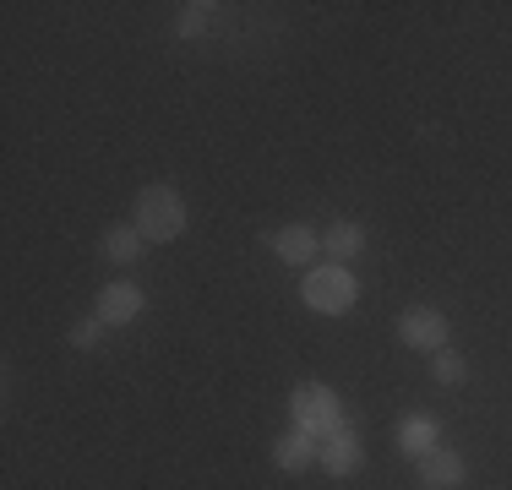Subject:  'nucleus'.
I'll return each instance as SVG.
<instances>
[{"label":"nucleus","instance_id":"nucleus-13","mask_svg":"<svg viewBox=\"0 0 512 490\" xmlns=\"http://www.w3.org/2000/svg\"><path fill=\"white\" fill-rule=\"evenodd\" d=\"M431 376L442 387H463V382H469V360H463L458 349H436L431 354Z\"/></svg>","mask_w":512,"mask_h":490},{"label":"nucleus","instance_id":"nucleus-4","mask_svg":"<svg viewBox=\"0 0 512 490\" xmlns=\"http://www.w3.org/2000/svg\"><path fill=\"white\" fill-rule=\"evenodd\" d=\"M447 338H453V327H447V316L436 311V305H409V311H398V343H404V349L436 354V349H447Z\"/></svg>","mask_w":512,"mask_h":490},{"label":"nucleus","instance_id":"nucleus-9","mask_svg":"<svg viewBox=\"0 0 512 490\" xmlns=\"http://www.w3.org/2000/svg\"><path fill=\"white\" fill-rule=\"evenodd\" d=\"M316 447H322L316 436H306V431H295V425H289V431L273 441V469H284V474H306L311 463H316Z\"/></svg>","mask_w":512,"mask_h":490},{"label":"nucleus","instance_id":"nucleus-8","mask_svg":"<svg viewBox=\"0 0 512 490\" xmlns=\"http://www.w3.org/2000/svg\"><path fill=\"white\" fill-rule=\"evenodd\" d=\"M463 474H469V463H463L453 447H436V452H425V458H420V485L425 490H458Z\"/></svg>","mask_w":512,"mask_h":490},{"label":"nucleus","instance_id":"nucleus-3","mask_svg":"<svg viewBox=\"0 0 512 490\" xmlns=\"http://www.w3.org/2000/svg\"><path fill=\"white\" fill-rule=\"evenodd\" d=\"M289 420H295V431H306V436H333V431H344V398H338L327 382H300L295 392H289Z\"/></svg>","mask_w":512,"mask_h":490},{"label":"nucleus","instance_id":"nucleus-15","mask_svg":"<svg viewBox=\"0 0 512 490\" xmlns=\"http://www.w3.org/2000/svg\"><path fill=\"white\" fill-rule=\"evenodd\" d=\"M99 338H104V322H99V316L71 327V343H77V349H99Z\"/></svg>","mask_w":512,"mask_h":490},{"label":"nucleus","instance_id":"nucleus-2","mask_svg":"<svg viewBox=\"0 0 512 490\" xmlns=\"http://www.w3.org/2000/svg\"><path fill=\"white\" fill-rule=\"evenodd\" d=\"M300 300L322 316H344V311H355V300H360V278L349 273L344 262H316V267H306V278H300Z\"/></svg>","mask_w":512,"mask_h":490},{"label":"nucleus","instance_id":"nucleus-7","mask_svg":"<svg viewBox=\"0 0 512 490\" xmlns=\"http://www.w3.org/2000/svg\"><path fill=\"white\" fill-rule=\"evenodd\" d=\"M267 245H273V256L278 262H289V267H316V256H322V235L306 224H284V229H273L267 235Z\"/></svg>","mask_w":512,"mask_h":490},{"label":"nucleus","instance_id":"nucleus-10","mask_svg":"<svg viewBox=\"0 0 512 490\" xmlns=\"http://www.w3.org/2000/svg\"><path fill=\"white\" fill-rule=\"evenodd\" d=\"M360 251H365V229L355 224V218H338V224L322 235V256H327V262H344L349 267Z\"/></svg>","mask_w":512,"mask_h":490},{"label":"nucleus","instance_id":"nucleus-5","mask_svg":"<svg viewBox=\"0 0 512 490\" xmlns=\"http://www.w3.org/2000/svg\"><path fill=\"white\" fill-rule=\"evenodd\" d=\"M142 311H148V294L131 284V278L104 284V289H99V305H93V316H99L104 327H126V322H137Z\"/></svg>","mask_w":512,"mask_h":490},{"label":"nucleus","instance_id":"nucleus-12","mask_svg":"<svg viewBox=\"0 0 512 490\" xmlns=\"http://www.w3.org/2000/svg\"><path fill=\"white\" fill-rule=\"evenodd\" d=\"M436 420L431 414H404V420H398V452H409L414 463L425 458V452H436Z\"/></svg>","mask_w":512,"mask_h":490},{"label":"nucleus","instance_id":"nucleus-14","mask_svg":"<svg viewBox=\"0 0 512 490\" xmlns=\"http://www.w3.org/2000/svg\"><path fill=\"white\" fill-rule=\"evenodd\" d=\"M213 22V6H202V0H191V6H180V22H175V33L180 39H197V33Z\"/></svg>","mask_w":512,"mask_h":490},{"label":"nucleus","instance_id":"nucleus-11","mask_svg":"<svg viewBox=\"0 0 512 490\" xmlns=\"http://www.w3.org/2000/svg\"><path fill=\"white\" fill-rule=\"evenodd\" d=\"M99 251H104V262L131 267L142 251H148V240L137 235V224H109V229H104V240H99Z\"/></svg>","mask_w":512,"mask_h":490},{"label":"nucleus","instance_id":"nucleus-1","mask_svg":"<svg viewBox=\"0 0 512 490\" xmlns=\"http://www.w3.org/2000/svg\"><path fill=\"white\" fill-rule=\"evenodd\" d=\"M131 224H137V235L148 245H169L186 235V196H180L169 180H158V186H142L137 191V207H131Z\"/></svg>","mask_w":512,"mask_h":490},{"label":"nucleus","instance_id":"nucleus-6","mask_svg":"<svg viewBox=\"0 0 512 490\" xmlns=\"http://www.w3.org/2000/svg\"><path fill=\"white\" fill-rule=\"evenodd\" d=\"M316 463H322L333 480H349V474H360L365 469V447H360V436L349 431H333V436H322V447H316Z\"/></svg>","mask_w":512,"mask_h":490}]
</instances>
